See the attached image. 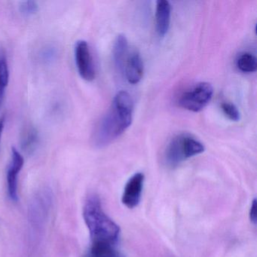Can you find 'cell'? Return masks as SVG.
<instances>
[{"mask_svg": "<svg viewBox=\"0 0 257 257\" xmlns=\"http://www.w3.org/2000/svg\"><path fill=\"white\" fill-rule=\"evenodd\" d=\"M10 81V70L5 55H0V109L5 97L6 88Z\"/></svg>", "mask_w": 257, "mask_h": 257, "instance_id": "cell-13", "label": "cell"}, {"mask_svg": "<svg viewBox=\"0 0 257 257\" xmlns=\"http://www.w3.org/2000/svg\"><path fill=\"white\" fill-rule=\"evenodd\" d=\"M93 257H124L115 249L113 243L104 241H94L91 246Z\"/></svg>", "mask_w": 257, "mask_h": 257, "instance_id": "cell-11", "label": "cell"}, {"mask_svg": "<svg viewBox=\"0 0 257 257\" xmlns=\"http://www.w3.org/2000/svg\"><path fill=\"white\" fill-rule=\"evenodd\" d=\"M144 62L139 52L135 50L128 54L123 70L127 82L132 85L139 83L144 76Z\"/></svg>", "mask_w": 257, "mask_h": 257, "instance_id": "cell-8", "label": "cell"}, {"mask_svg": "<svg viewBox=\"0 0 257 257\" xmlns=\"http://www.w3.org/2000/svg\"><path fill=\"white\" fill-rule=\"evenodd\" d=\"M236 66L242 73H254L257 69L256 58L249 52L240 54L236 61Z\"/></svg>", "mask_w": 257, "mask_h": 257, "instance_id": "cell-12", "label": "cell"}, {"mask_svg": "<svg viewBox=\"0 0 257 257\" xmlns=\"http://www.w3.org/2000/svg\"><path fill=\"white\" fill-rule=\"evenodd\" d=\"M38 132L34 127H30L24 134L22 139V147L24 151L31 153L35 150L38 144Z\"/></svg>", "mask_w": 257, "mask_h": 257, "instance_id": "cell-14", "label": "cell"}, {"mask_svg": "<svg viewBox=\"0 0 257 257\" xmlns=\"http://www.w3.org/2000/svg\"><path fill=\"white\" fill-rule=\"evenodd\" d=\"M112 55H113L114 64L117 70L123 73L124 64L128 55V42L125 36L123 34H119L116 37V40L114 43Z\"/></svg>", "mask_w": 257, "mask_h": 257, "instance_id": "cell-10", "label": "cell"}, {"mask_svg": "<svg viewBox=\"0 0 257 257\" xmlns=\"http://www.w3.org/2000/svg\"><path fill=\"white\" fill-rule=\"evenodd\" d=\"M83 216L93 242L114 243L119 236L118 225L106 215L98 197L90 196L83 208Z\"/></svg>", "mask_w": 257, "mask_h": 257, "instance_id": "cell-2", "label": "cell"}, {"mask_svg": "<svg viewBox=\"0 0 257 257\" xmlns=\"http://www.w3.org/2000/svg\"><path fill=\"white\" fill-rule=\"evenodd\" d=\"M213 95V88L208 82H199L188 88L179 98L180 107L198 112L204 109L211 100Z\"/></svg>", "mask_w": 257, "mask_h": 257, "instance_id": "cell-4", "label": "cell"}, {"mask_svg": "<svg viewBox=\"0 0 257 257\" xmlns=\"http://www.w3.org/2000/svg\"><path fill=\"white\" fill-rule=\"evenodd\" d=\"M221 109L224 115L233 121H238L240 119V113L238 109L234 103L229 102H223L221 104Z\"/></svg>", "mask_w": 257, "mask_h": 257, "instance_id": "cell-15", "label": "cell"}, {"mask_svg": "<svg viewBox=\"0 0 257 257\" xmlns=\"http://www.w3.org/2000/svg\"><path fill=\"white\" fill-rule=\"evenodd\" d=\"M75 60L76 67L84 80L91 82L95 78V69L88 43L79 40L75 46Z\"/></svg>", "mask_w": 257, "mask_h": 257, "instance_id": "cell-5", "label": "cell"}, {"mask_svg": "<svg viewBox=\"0 0 257 257\" xmlns=\"http://www.w3.org/2000/svg\"><path fill=\"white\" fill-rule=\"evenodd\" d=\"M257 201L256 199H254L251 204L250 209H249V219L251 222L255 225L257 222Z\"/></svg>", "mask_w": 257, "mask_h": 257, "instance_id": "cell-17", "label": "cell"}, {"mask_svg": "<svg viewBox=\"0 0 257 257\" xmlns=\"http://www.w3.org/2000/svg\"><path fill=\"white\" fill-rule=\"evenodd\" d=\"M25 164L22 155L16 147L12 148V162L7 172V184L10 198L13 201H17L18 196V175Z\"/></svg>", "mask_w": 257, "mask_h": 257, "instance_id": "cell-7", "label": "cell"}, {"mask_svg": "<svg viewBox=\"0 0 257 257\" xmlns=\"http://www.w3.org/2000/svg\"><path fill=\"white\" fill-rule=\"evenodd\" d=\"M19 10L24 16H31L39 11V6L35 1H25L20 4Z\"/></svg>", "mask_w": 257, "mask_h": 257, "instance_id": "cell-16", "label": "cell"}, {"mask_svg": "<svg viewBox=\"0 0 257 257\" xmlns=\"http://www.w3.org/2000/svg\"><path fill=\"white\" fill-rule=\"evenodd\" d=\"M144 174L136 173L134 174L124 186L121 201L125 207L133 209L138 207L141 202V195L144 189Z\"/></svg>", "mask_w": 257, "mask_h": 257, "instance_id": "cell-6", "label": "cell"}, {"mask_svg": "<svg viewBox=\"0 0 257 257\" xmlns=\"http://www.w3.org/2000/svg\"><path fill=\"white\" fill-rule=\"evenodd\" d=\"M205 150L204 144L188 133L180 134L174 137L167 145L165 151L166 165L176 168L186 159L198 156Z\"/></svg>", "mask_w": 257, "mask_h": 257, "instance_id": "cell-3", "label": "cell"}, {"mask_svg": "<svg viewBox=\"0 0 257 257\" xmlns=\"http://www.w3.org/2000/svg\"><path fill=\"white\" fill-rule=\"evenodd\" d=\"M6 118L3 116L0 118V142L2 138L3 132H4V127H5Z\"/></svg>", "mask_w": 257, "mask_h": 257, "instance_id": "cell-18", "label": "cell"}, {"mask_svg": "<svg viewBox=\"0 0 257 257\" xmlns=\"http://www.w3.org/2000/svg\"><path fill=\"white\" fill-rule=\"evenodd\" d=\"M133 114V100L129 93H117L110 107L96 127L93 135L94 145L101 148L118 139L130 127Z\"/></svg>", "mask_w": 257, "mask_h": 257, "instance_id": "cell-1", "label": "cell"}, {"mask_svg": "<svg viewBox=\"0 0 257 257\" xmlns=\"http://www.w3.org/2000/svg\"><path fill=\"white\" fill-rule=\"evenodd\" d=\"M171 6L166 0H159L156 4V31L159 37H164L171 25Z\"/></svg>", "mask_w": 257, "mask_h": 257, "instance_id": "cell-9", "label": "cell"}]
</instances>
